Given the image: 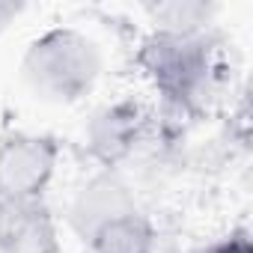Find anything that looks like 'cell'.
I'll use <instances>...</instances> for the list:
<instances>
[{
  "label": "cell",
  "instance_id": "1",
  "mask_svg": "<svg viewBox=\"0 0 253 253\" xmlns=\"http://www.w3.org/2000/svg\"><path fill=\"white\" fill-rule=\"evenodd\" d=\"M137 69L161 95L164 137L173 143L185 134V125L203 119L226 84L220 60V39L206 33H158L152 30L134 54Z\"/></svg>",
  "mask_w": 253,
  "mask_h": 253
},
{
  "label": "cell",
  "instance_id": "2",
  "mask_svg": "<svg viewBox=\"0 0 253 253\" xmlns=\"http://www.w3.org/2000/svg\"><path fill=\"white\" fill-rule=\"evenodd\" d=\"M104 69V54L92 36L78 27H51L36 36L21 60L30 92L42 101L72 104L92 92Z\"/></svg>",
  "mask_w": 253,
  "mask_h": 253
},
{
  "label": "cell",
  "instance_id": "3",
  "mask_svg": "<svg viewBox=\"0 0 253 253\" xmlns=\"http://www.w3.org/2000/svg\"><path fill=\"white\" fill-rule=\"evenodd\" d=\"M60 164V143L51 134L9 131L0 137V206L42 200Z\"/></svg>",
  "mask_w": 253,
  "mask_h": 253
},
{
  "label": "cell",
  "instance_id": "4",
  "mask_svg": "<svg viewBox=\"0 0 253 253\" xmlns=\"http://www.w3.org/2000/svg\"><path fill=\"white\" fill-rule=\"evenodd\" d=\"M149 122L152 119L143 104L131 98H119L98 107L84 128V149L89 161H95L98 170H116L149 137Z\"/></svg>",
  "mask_w": 253,
  "mask_h": 253
},
{
  "label": "cell",
  "instance_id": "5",
  "mask_svg": "<svg viewBox=\"0 0 253 253\" xmlns=\"http://www.w3.org/2000/svg\"><path fill=\"white\" fill-rule=\"evenodd\" d=\"M131 211H137V200H134V191L128 188V182L116 170H95L75 191V197L69 203V223L86 241L98 226H104L122 214H131Z\"/></svg>",
  "mask_w": 253,
  "mask_h": 253
},
{
  "label": "cell",
  "instance_id": "6",
  "mask_svg": "<svg viewBox=\"0 0 253 253\" xmlns=\"http://www.w3.org/2000/svg\"><path fill=\"white\" fill-rule=\"evenodd\" d=\"M3 253H60V229L45 200L0 206Z\"/></svg>",
  "mask_w": 253,
  "mask_h": 253
},
{
  "label": "cell",
  "instance_id": "7",
  "mask_svg": "<svg viewBox=\"0 0 253 253\" xmlns=\"http://www.w3.org/2000/svg\"><path fill=\"white\" fill-rule=\"evenodd\" d=\"M86 253H158V226L137 209L98 226L86 238Z\"/></svg>",
  "mask_w": 253,
  "mask_h": 253
},
{
  "label": "cell",
  "instance_id": "8",
  "mask_svg": "<svg viewBox=\"0 0 253 253\" xmlns=\"http://www.w3.org/2000/svg\"><path fill=\"white\" fill-rule=\"evenodd\" d=\"M158 33H206L211 30L214 6L197 3V0H173L146 9Z\"/></svg>",
  "mask_w": 253,
  "mask_h": 253
},
{
  "label": "cell",
  "instance_id": "9",
  "mask_svg": "<svg viewBox=\"0 0 253 253\" xmlns=\"http://www.w3.org/2000/svg\"><path fill=\"white\" fill-rule=\"evenodd\" d=\"M188 253H253V244H250V235L244 229H235L211 244H203V247H194Z\"/></svg>",
  "mask_w": 253,
  "mask_h": 253
},
{
  "label": "cell",
  "instance_id": "10",
  "mask_svg": "<svg viewBox=\"0 0 253 253\" xmlns=\"http://www.w3.org/2000/svg\"><path fill=\"white\" fill-rule=\"evenodd\" d=\"M21 12V6H12V3H0V30H3L15 15Z\"/></svg>",
  "mask_w": 253,
  "mask_h": 253
},
{
  "label": "cell",
  "instance_id": "11",
  "mask_svg": "<svg viewBox=\"0 0 253 253\" xmlns=\"http://www.w3.org/2000/svg\"><path fill=\"white\" fill-rule=\"evenodd\" d=\"M0 253H3V244H0Z\"/></svg>",
  "mask_w": 253,
  "mask_h": 253
}]
</instances>
